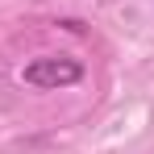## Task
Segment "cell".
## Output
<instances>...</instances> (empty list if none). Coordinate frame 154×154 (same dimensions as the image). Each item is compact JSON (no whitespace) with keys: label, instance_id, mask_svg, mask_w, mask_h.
I'll list each match as a JSON object with an SVG mask.
<instances>
[{"label":"cell","instance_id":"6da1fadb","mask_svg":"<svg viewBox=\"0 0 154 154\" xmlns=\"http://www.w3.org/2000/svg\"><path fill=\"white\" fill-rule=\"evenodd\" d=\"M21 79H25L29 88H71V83H79L83 79V63H75V58H33V63H25V71H21Z\"/></svg>","mask_w":154,"mask_h":154}]
</instances>
